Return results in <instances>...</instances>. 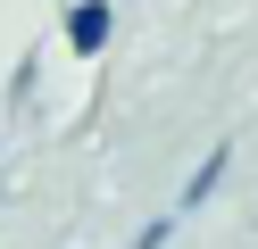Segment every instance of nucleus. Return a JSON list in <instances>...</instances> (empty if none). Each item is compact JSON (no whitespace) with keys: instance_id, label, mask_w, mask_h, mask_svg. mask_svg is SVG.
I'll return each mask as SVG.
<instances>
[{"instance_id":"f257e3e1","label":"nucleus","mask_w":258,"mask_h":249,"mask_svg":"<svg viewBox=\"0 0 258 249\" xmlns=\"http://www.w3.org/2000/svg\"><path fill=\"white\" fill-rule=\"evenodd\" d=\"M108 17H117L108 0H84V9H67V42L84 50V58H92V50H108Z\"/></svg>"},{"instance_id":"f03ea898","label":"nucleus","mask_w":258,"mask_h":249,"mask_svg":"<svg viewBox=\"0 0 258 249\" xmlns=\"http://www.w3.org/2000/svg\"><path fill=\"white\" fill-rule=\"evenodd\" d=\"M217 175H225V149H208V166H200V175H191V199H183V208H200V199L217 191Z\"/></svg>"}]
</instances>
